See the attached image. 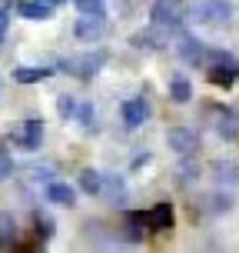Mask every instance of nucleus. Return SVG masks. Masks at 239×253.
Returning <instances> with one entry per match:
<instances>
[{
	"mask_svg": "<svg viewBox=\"0 0 239 253\" xmlns=\"http://www.w3.org/2000/svg\"><path fill=\"white\" fill-rule=\"evenodd\" d=\"M189 20L206 27H223L233 20V3H226V0H196L189 7Z\"/></svg>",
	"mask_w": 239,
	"mask_h": 253,
	"instance_id": "nucleus-1",
	"label": "nucleus"
},
{
	"mask_svg": "<svg viewBox=\"0 0 239 253\" xmlns=\"http://www.w3.org/2000/svg\"><path fill=\"white\" fill-rule=\"evenodd\" d=\"M150 20L160 30H176L179 27V0H153Z\"/></svg>",
	"mask_w": 239,
	"mask_h": 253,
	"instance_id": "nucleus-2",
	"label": "nucleus"
},
{
	"mask_svg": "<svg viewBox=\"0 0 239 253\" xmlns=\"http://www.w3.org/2000/svg\"><path fill=\"white\" fill-rule=\"evenodd\" d=\"M103 63H106V53L103 50H93V53H87V57H73V60H60V67L63 70H70V74H76V77H93V74H100L103 70Z\"/></svg>",
	"mask_w": 239,
	"mask_h": 253,
	"instance_id": "nucleus-3",
	"label": "nucleus"
},
{
	"mask_svg": "<svg viewBox=\"0 0 239 253\" xmlns=\"http://www.w3.org/2000/svg\"><path fill=\"white\" fill-rule=\"evenodd\" d=\"M106 30H110V20H106V17H87V13H83V20H76V27H73V34L80 40H100Z\"/></svg>",
	"mask_w": 239,
	"mask_h": 253,
	"instance_id": "nucleus-4",
	"label": "nucleus"
},
{
	"mask_svg": "<svg viewBox=\"0 0 239 253\" xmlns=\"http://www.w3.org/2000/svg\"><path fill=\"white\" fill-rule=\"evenodd\" d=\"M173 220H176V216H173V207H170V203H156L153 210L143 213V223H146V230H153V233H156V230H170Z\"/></svg>",
	"mask_w": 239,
	"mask_h": 253,
	"instance_id": "nucleus-5",
	"label": "nucleus"
},
{
	"mask_svg": "<svg viewBox=\"0 0 239 253\" xmlns=\"http://www.w3.org/2000/svg\"><path fill=\"white\" fill-rule=\"evenodd\" d=\"M166 140H170V147H173V150H176L179 157H193V153L200 150V137H196L193 130H186V126L173 130V133H170Z\"/></svg>",
	"mask_w": 239,
	"mask_h": 253,
	"instance_id": "nucleus-6",
	"label": "nucleus"
},
{
	"mask_svg": "<svg viewBox=\"0 0 239 253\" xmlns=\"http://www.w3.org/2000/svg\"><path fill=\"white\" fill-rule=\"evenodd\" d=\"M13 140L24 150H37L40 140H43V120H27V124H20V130L13 133Z\"/></svg>",
	"mask_w": 239,
	"mask_h": 253,
	"instance_id": "nucleus-7",
	"label": "nucleus"
},
{
	"mask_svg": "<svg viewBox=\"0 0 239 253\" xmlns=\"http://www.w3.org/2000/svg\"><path fill=\"white\" fill-rule=\"evenodd\" d=\"M120 117H123L126 126H139L146 124V117H150V103L143 100V97H133V100H126L120 107Z\"/></svg>",
	"mask_w": 239,
	"mask_h": 253,
	"instance_id": "nucleus-8",
	"label": "nucleus"
},
{
	"mask_svg": "<svg viewBox=\"0 0 239 253\" xmlns=\"http://www.w3.org/2000/svg\"><path fill=\"white\" fill-rule=\"evenodd\" d=\"M50 3H43V0H20L17 3V13L27 17V20H50Z\"/></svg>",
	"mask_w": 239,
	"mask_h": 253,
	"instance_id": "nucleus-9",
	"label": "nucleus"
},
{
	"mask_svg": "<svg viewBox=\"0 0 239 253\" xmlns=\"http://www.w3.org/2000/svg\"><path fill=\"white\" fill-rule=\"evenodd\" d=\"M176 50H179V57H183L186 63H203V53H206L200 47V40L189 37V34H179V47Z\"/></svg>",
	"mask_w": 239,
	"mask_h": 253,
	"instance_id": "nucleus-10",
	"label": "nucleus"
},
{
	"mask_svg": "<svg viewBox=\"0 0 239 253\" xmlns=\"http://www.w3.org/2000/svg\"><path fill=\"white\" fill-rule=\"evenodd\" d=\"M47 200L50 203H60V207H73L76 203V193H73V187H67V183H47Z\"/></svg>",
	"mask_w": 239,
	"mask_h": 253,
	"instance_id": "nucleus-11",
	"label": "nucleus"
},
{
	"mask_svg": "<svg viewBox=\"0 0 239 253\" xmlns=\"http://www.w3.org/2000/svg\"><path fill=\"white\" fill-rule=\"evenodd\" d=\"M100 193H106V197H110V200L120 207V203L126 200V180H123V177H113V173H110V177H103Z\"/></svg>",
	"mask_w": 239,
	"mask_h": 253,
	"instance_id": "nucleus-12",
	"label": "nucleus"
},
{
	"mask_svg": "<svg viewBox=\"0 0 239 253\" xmlns=\"http://www.w3.org/2000/svg\"><path fill=\"white\" fill-rule=\"evenodd\" d=\"M133 47H139V50H160L163 47V34H160V27L156 30H139V34H133Z\"/></svg>",
	"mask_w": 239,
	"mask_h": 253,
	"instance_id": "nucleus-13",
	"label": "nucleus"
},
{
	"mask_svg": "<svg viewBox=\"0 0 239 253\" xmlns=\"http://www.w3.org/2000/svg\"><path fill=\"white\" fill-rule=\"evenodd\" d=\"M203 63H206V70H213V67H226V70H239V63L233 53L226 50H206L203 53Z\"/></svg>",
	"mask_w": 239,
	"mask_h": 253,
	"instance_id": "nucleus-14",
	"label": "nucleus"
},
{
	"mask_svg": "<svg viewBox=\"0 0 239 253\" xmlns=\"http://www.w3.org/2000/svg\"><path fill=\"white\" fill-rule=\"evenodd\" d=\"M170 97H173V103H189L193 100V84L183 74H176L170 80Z\"/></svg>",
	"mask_w": 239,
	"mask_h": 253,
	"instance_id": "nucleus-15",
	"label": "nucleus"
},
{
	"mask_svg": "<svg viewBox=\"0 0 239 253\" xmlns=\"http://www.w3.org/2000/svg\"><path fill=\"white\" fill-rule=\"evenodd\" d=\"M100 187H103V177L97 173V170H80V190L83 193H90V197H100Z\"/></svg>",
	"mask_w": 239,
	"mask_h": 253,
	"instance_id": "nucleus-16",
	"label": "nucleus"
},
{
	"mask_svg": "<svg viewBox=\"0 0 239 253\" xmlns=\"http://www.w3.org/2000/svg\"><path fill=\"white\" fill-rule=\"evenodd\" d=\"M43 77H50L47 67H17V70H13V80H17V84H37Z\"/></svg>",
	"mask_w": 239,
	"mask_h": 253,
	"instance_id": "nucleus-17",
	"label": "nucleus"
},
{
	"mask_svg": "<svg viewBox=\"0 0 239 253\" xmlns=\"http://www.w3.org/2000/svg\"><path fill=\"white\" fill-rule=\"evenodd\" d=\"M73 7L87 17H106V3L103 0H73Z\"/></svg>",
	"mask_w": 239,
	"mask_h": 253,
	"instance_id": "nucleus-18",
	"label": "nucleus"
},
{
	"mask_svg": "<svg viewBox=\"0 0 239 253\" xmlns=\"http://www.w3.org/2000/svg\"><path fill=\"white\" fill-rule=\"evenodd\" d=\"M209 74V80L213 84H219V87H233V80L239 77V70H226V67H213V70H206Z\"/></svg>",
	"mask_w": 239,
	"mask_h": 253,
	"instance_id": "nucleus-19",
	"label": "nucleus"
},
{
	"mask_svg": "<svg viewBox=\"0 0 239 253\" xmlns=\"http://www.w3.org/2000/svg\"><path fill=\"white\" fill-rule=\"evenodd\" d=\"M219 133H223V137L226 140H236V117L233 114H226V110H219Z\"/></svg>",
	"mask_w": 239,
	"mask_h": 253,
	"instance_id": "nucleus-20",
	"label": "nucleus"
},
{
	"mask_svg": "<svg viewBox=\"0 0 239 253\" xmlns=\"http://www.w3.org/2000/svg\"><path fill=\"white\" fill-rule=\"evenodd\" d=\"M76 120L83 124V130H87V133H93V130H97V120H93V103H80Z\"/></svg>",
	"mask_w": 239,
	"mask_h": 253,
	"instance_id": "nucleus-21",
	"label": "nucleus"
},
{
	"mask_svg": "<svg viewBox=\"0 0 239 253\" xmlns=\"http://www.w3.org/2000/svg\"><path fill=\"white\" fill-rule=\"evenodd\" d=\"M216 177H219V183H239V167L216 164Z\"/></svg>",
	"mask_w": 239,
	"mask_h": 253,
	"instance_id": "nucleus-22",
	"label": "nucleus"
},
{
	"mask_svg": "<svg viewBox=\"0 0 239 253\" xmlns=\"http://www.w3.org/2000/svg\"><path fill=\"white\" fill-rule=\"evenodd\" d=\"M57 110H60V117L73 120V117H76V110H80V103H76L73 97H60V100H57Z\"/></svg>",
	"mask_w": 239,
	"mask_h": 253,
	"instance_id": "nucleus-23",
	"label": "nucleus"
},
{
	"mask_svg": "<svg viewBox=\"0 0 239 253\" xmlns=\"http://www.w3.org/2000/svg\"><path fill=\"white\" fill-rule=\"evenodd\" d=\"M34 220H37V237H40V240H50V237H53V220H50V216H43V213H37Z\"/></svg>",
	"mask_w": 239,
	"mask_h": 253,
	"instance_id": "nucleus-24",
	"label": "nucleus"
},
{
	"mask_svg": "<svg viewBox=\"0 0 239 253\" xmlns=\"http://www.w3.org/2000/svg\"><path fill=\"white\" fill-rule=\"evenodd\" d=\"M0 247H13V227H10V216L0 220Z\"/></svg>",
	"mask_w": 239,
	"mask_h": 253,
	"instance_id": "nucleus-25",
	"label": "nucleus"
},
{
	"mask_svg": "<svg viewBox=\"0 0 239 253\" xmlns=\"http://www.w3.org/2000/svg\"><path fill=\"white\" fill-rule=\"evenodd\" d=\"M10 7H0V43H3V37H7V27H10Z\"/></svg>",
	"mask_w": 239,
	"mask_h": 253,
	"instance_id": "nucleus-26",
	"label": "nucleus"
},
{
	"mask_svg": "<svg viewBox=\"0 0 239 253\" xmlns=\"http://www.w3.org/2000/svg\"><path fill=\"white\" fill-rule=\"evenodd\" d=\"M10 170H13L10 157H7V153H0V180H7V177H10Z\"/></svg>",
	"mask_w": 239,
	"mask_h": 253,
	"instance_id": "nucleus-27",
	"label": "nucleus"
},
{
	"mask_svg": "<svg viewBox=\"0 0 239 253\" xmlns=\"http://www.w3.org/2000/svg\"><path fill=\"white\" fill-rule=\"evenodd\" d=\"M43 3H50V7H60V3H67V0H43Z\"/></svg>",
	"mask_w": 239,
	"mask_h": 253,
	"instance_id": "nucleus-28",
	"label": "nucleus"
}]
</instances>
